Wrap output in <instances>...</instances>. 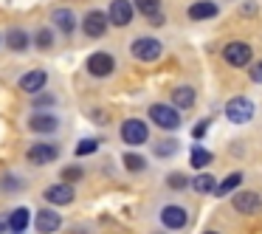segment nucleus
<instances>
[{
  "instance_id": "obj_34",
  "label": "nucleus",
  "mask_w": 262,
  "mask_h": 234,
  "mask_svg": "<svg viewBox=\"0 0 262 234\" xmlns=\"http://www.w3.org/2000/svg\"><path fill=\"white\" fill-rule=\"evenodd\" d=\"M243 14H245V17H254V14H256V3H243Z\"/></svg>"
},
{
  "instance_id": "obj_17",
  "label": "nucleus",
  "mask_w": 262,
  "mask_h": 234,
  "mask_svg": "<svg viewBox=\"0 0 262 234\" xmlns=\"http://www.w3.org/2000/svg\"><path fill=\"white\" fill-rule=\"evenodd\" d=\"M54 23L59 26L62 34H74V29H76V17H74L71 9H57V12H54Z\"/></svg>"
},
{
  "instance_id": "obj_22",
  "label": "nucleus",
  "mask_w": 262,
  "mask_h": 234,
  "mask_svg": "<svg viewBox=\"0 0 262 234\" xmlns=\"http://www.w3.org/2000/svg\"><path fill=\"white\" fill-rule=\"evenodd\" d=\"M239 183H243V175H239V172H231V175H228L220 186H214V195H231Z\"/></svg>"
},
{
  "instance_id": "obj_2",
  "label": "nucleus",
  "mask_w": 262,
  "mask_h": 234,
  "mask_svg": "<svg viewBox=\"0 0 262 234\" xmlns=\"http://www.w3.org/2000/svg\"><path fill=\"white\" fill-rule=\"evenodd\" d=\"M130 51H133V57L141 59V62H155L164 48H161V42L155 40V37H138V40L130 46Z\"/></svg>"
},
{
  "instance_id": "obj_18",
  "label": "nucleus",
  "mask_w": 262,
  "mask_h": 234,
  "mask_svg": "<svg viewBox=\"0 0 262 234\" xmlns=\"http://www.w3.org/2000/svg\"><path fill=\"white\" fill-rule=\"evenodd\" d=\"M29 42H31V37L26 34L23 29H12V31H6V46L12 48V51H26V48H29Z\"/></svg>"
},
{
  "instance_id": "obj_20",
  "label": "nucleus",
  "mask_w": 262,
  "mask_h": 234,
  "mask_svg": "<svg viewBox=\"0 0 262 234\" xmlns=\"http://www.w3.org/2000/svg\"><path fill=\"white\" fill-rule=\"evenodd\" d=\"M29 220H31V215H29V209H14L12 215H9V220H6V226L12 228V231H23L26 226H29Z\"/></svg>"
},
{
  "instance_id": "obj_12",
  "label": "nucleus",
  "mask_w": 262,
  "mask_h": 234,
  "mask_svg": "<svg viewBox=\"0 0 262 234\" xmlns=\"http://www.w3.org/2000/svg\"><path fill=\"white\" fill-rule=\"evenodd\" d=\"M82 29H85L88 37H102L104 31H107V14L104 12H88Z\"/></svg>"
},
{
  "instance_id": "obj_7",
  "label": "nucleus",
  "mask_w": 262,
  "mask_h": 234,
  "mask_svg": "<svg viewBox=\"0 0 262 234\" xmlns=\"http://www.w3.org/2000/svg\"><path fill=\"white\" fill-rule=\"evenodd\" d=\"M130 20H133V3L130 0H113L110 3V12H107V23H113V26H130Z\"/></svg>"
},
{
  "instance_id": "obj_13",
  "label": "nucleus",
  "mask_w": 262,
  "mask_h": 234,
  "mask_svg": "<svg viewBox=\"0 0 262 234\" xmlns=\"http://www.w3.org/2000/svg\"><path fill=\"white\" fill-rule=\"evenodd\" d=\"M161 220H164V226H169V228H183L189 223V215H186V209H181V206H164V209H161Z\"/></svg>"
},
{
  "instance_id": "obj_8",
  "label": "nucleus",
  "mask_w": 262,
  "mask_h": 234,
  "mask_svg": "<svg viewBox=\"0 0 262 234\" xmlns=\"http://www.w3.org/2000/svg\"><path fill=\"white\" fill-rule=\"evenodd\" d=\"M42 198H46L48 203L68 206V203H74V186H71V183H51Z\"/></svg>"
},
{
  "instance_id": "obj_23",
  "label": "nucleus",
  "mask_w": 262,
  "mask_h": 234,
  "mask_svg": "<svg viewBox=\"0 0 262 234\" xmlns=\"http://www.w3.org/2000/svg\"><path fill=\"white\" fill-rule=\"evenodd\" d=\"M136 9L141 14H147V17H152L155 23L161 20V17H155V14H158V9H161V0H136Z\"/></svg>"
},
{
  "instance_id": "obj_37",
  "label": "nucleus",
  "mask_w": 262,
  "mask_h": 234,
  "mask_svg": "<svg viewBox=\"0 0 262 234\" xmlns=\"http://www.w3.org/2000/svg\"><path fill=\"white\" fill-rule=\"evenodd\" d=\"M14 234H23V231H14Z\"/></svg>"
},
{
  "instance_id": "obj_27",
  "label": "nucleus",
  "mask_w": 262,
  "mask_h": 234,
  "mask_svg": "<svg viewBox=\"0 0 262 234\" xmlns=\"http://www.w3.org/2000/svg\"><path fill=\"white\" fill-rule=\"evenodd\" d=\"M34 42H37V48H51V31L48 29H42V31H37L34 34Z\"/></svg>"
},
{
  "instance_id": "obj_32",
  "label": "nucleus",
  "mask_w": 262,
  "mask_h": 234,
  "mask_svg": "<svg viewBox=\"0 0 262 234\" xmlns=\"http://www.w3.org/2000/svg\"><path fill=\"white\" fill-rule=\"evenodd\" d=\"M251 82H256V85H262V59L254 65V68H251Z\"/></svg>"
},
{
  "instance_id": "obj_33",
  "label": "nucleus",
  "mask_w": 262,
  "mask_h": 234,
  "mask_svg": "<svg viewBox=\"0 0 262 234\" xmlns=\"http://www.w3.org/2000/svg\"><path fill=\"white\" fill-rule=\"evenodd\" d=\"M48 104H54V96H48V93H46V96H37L34 99V108H48Z\"/></svg>"
},
{
  "instance_id": "obj_28",
  "label": "nucleus",
  "mask_w": 262,
  "mask_h": 234,
  "mask_svg": "<svg viewBox=\"0 0 262 234\" xmlns=\"http://www.w3.org/2000/svg\"><path fill=\"white\" fill-rule=\"evenodd\" d=\"M175 150H178V144L175 141H161L158 147H155V155H161V158H164V155H175Z\"/></svg>"
},
{
  "instance_id": "obj_3",
  "label": "nucleus",
  "mask_w": 262,
  "mask_h": 234,
  "mask_svg": "<svg viewBox=\"0 0 262 234\" xmlns=\"http://www.w3.org/2000/svg\"><path fill=\"white\" fill-rule=\"evenodd\" d=\"M149 119H152L161 130H175V127H181V116H178V110L172 108V104H152V108H149Z\"/></svg>"
},
{
  "instance_id": "obj_14",
  "label": "nucleus",
  "mask_w": 262,
  "mask_h": 234,
  "mask_svg": "<svg viewBox=\"0 0 262 234\" xmlns=\"http://www.w3.org/2000/svg\"><path fill=\"white\" fill-rule=\"evenodd\" d=\"M46 82H48L46 71H29V74L20 76V88H23L26 93H40L42 88H46Z\"/></svg>"
},
{
  "instance_id": "obj_5",
  "label": "nucleus",
  "mask_w": 262,
  "mask_h": 234,
  "mask_svg": "<svg viewBox=\"0 0 262 234\" xmlns=\"http://www.w3.org/2000/svg\"><path fill=\"white\" fill-rule=\"evenodd\" d=\"M121 138H124L127 144H133V147H138V144H144L149 138V127L144 124L141 119H127L124 124H121Z\"/></svg>"
},
{
  "instance_id": "obj_10",
  "label": "nucleus",
  "mask_w": 262,
  "mask_h": 234,
  "mask_svg": "<svg viewBox=\"0 0 262 234\" xmlns=\"http://www.w3.org/2000/svg\"><path fill=\"white\" fill-rule=\"evenodd\" d=\"M34 226H37L40 234H54V231H59V226H62V217H59L57 211H51V209H42V211H37Z\"/></svg>"
},
{
  "instance_id": "obj_35",
  "label": "nucleus",
  "mask_w": 262,
  "mask_h": 234,
  "mask_svg": "<svg viewBox=\"0 0 262 234\" xmlns=\"http://www.w3.org/2000/svg\"><path fill=\"white\" fill-rule=\"evenodd\" d=\"M0 228H6V220H0Z\"/></svg>"
},
{
  "instance_id": "obj_11",
  "label": "nucleus",
  "mask_w": 262,
  "mask_h": 234,
  "mask_svg": "<svg viewBox=\"0 0 262 234\" xmlns=\"http://www.w3.org/2000/svg\"><path fill=\"white\" fill-rule=\"evenodd\" d=\"M57 155H59V147H54V144H34V147H29V161L37 166L57 161Z\"/></svg>"
},
{
  "instance_id": "obj_36",
  "label": "nucleus",
  "mask_w": 262,
  "mask_h": 234,
  "mask_svg": "<svg viewBox=\"0 0 262 234\" xmlns=\"http://www.w3.org/2000/svg\"><path fill=\"white\" fill-rule=\"evenodd\" d=\"M206 234H217V231H206Z\"/></svg>"
},
{
  "instance_id": "obj_31",
  "label": "nucleus",
  "mask_w": 262,
  "mask_h": 234,
  "mask_svg": "<svg viewBox=\"0 0 262 234\" xmlns=\"http://www.w3.org/2000/svg\"><path fill=\"white\" fill-rule=\"evenodd\" d=\"M166 183H169L172 189H183L189 181H186V175H169V181H166Z\"/></svg>"
},
{
  "instance_id": "obj_16",
  "label": "nucleus",
  "mask_w": 262,
  "mask_h": 234,
  "mask_svg": "<svg viewBox=\"0 0 262 234\" xmlns=\"http://www.w3.org/2000/svg\"><path fill=\"white\" fill-rule=\"evenodd\" d=\"M172 108H181V110H192L194 108V91L192 88H175L172 91Z\"/></svg>"
},
{
  "instance_id": "obj_9",
  "label": "nucleus",
  "mask_w": 262,
  "mask_h": 234,
  "mask_svg": "<svg viewBox=\"0 0 262 234\" xmlns=\"http://www.w3.org/2000/svg\"><path fill=\"white\" fill-rule=\"evenodd\" d=\"M231 203L237 211H243V215H254L256 209H262V198L256 192H231Z\"/></svg>"
},
{
  "instance_id": "obj_15",
  "label": "nucleus",
  "mask_w": 262,
  "mask_h": 234,
  "mask_svg": "<svg viewBox=\"0 0 262 234\" xmlns=\"http://www.w3.org/2000/svg\"><path fill=\"white\" fill-rule=\"evenodd\" d=\"M214 14H217V3H211V0H198V3L189 6V17L192 20H211Z\"/></svg>"
},
{
  "instance_id": "obj_24",
  "label": "nucleus",
  "mask_w": 262,
  "mask_h": 234,
  "mask_svg": "<svg viewBox=\"0 0 262 234\" xmlns=\"http://www.w3.org/2000/svg\"><path fill=\"white\" fill-rule=\"evenodd\" d=\"M209 161H211V153L206 147H192V166H194V169L209 166Z\"/></svg>"
},
{
  "instance_id": "obj_26",
  "label": "nucleus",
  "mask_w": 262,
  "mask_h": 234,
  "mask_svg": "<svg viewBox=\"0 0 262 234\" xmlns=\"http://www.w3.org/2000/svg\"><path fill=\"white\" fill-rule=\"evenodd\" d=\"M93 150H99V141H96V138H82V141L76 144V155H91Z\"/></svg>"
},
{
  "instance_id": "obj_19",
  "label": "nucleus",
  "mask_w": 262,
  "mask_h": 234,
  "mask_svg": "<svg viewBox=\"0 0 262 234\" xmlns=\"http://www.w3.org/2000/svg\"><path fill=\"white\" fill-rule=\"evenodd\" d=\"M29 130H34V133H54L57 130V119L54 116H31L29 119Z\"/></svg>"
},
{
  "instance_id": "obj_4",
  "label": "nucleus",
  "mask_w": 262,
  "mask_h": 234,
  "mask_svg": "<svg viewBox=\"0 0 262 234\" xmlns=\"http://www.w3.org/2000/svg\"><path fill=\"white\" fill-rule=\"evenodd\" d=\"M251 46H245V42H228L226 48H223V59H226L231 68H245V65L251 62Z\"/></svg>"
},
{
  "instance_id": "obj_25",
  "label": "nucleus",
  "mask_w": 262,
  "mask_h": 234,
  "mask_svg": "<svg viewBox=\"0 0 262 234\" xmlns=\"http://www.w3.org/2000/svg\"><path fill=\"white\" fill-rule=\"evenodd\" d=\"M124 166L130 172H144V169H147V161H144L141 155H136V153H127L124 155Z\"/></svg>"
},
{
  "instance_id": "obj_30",
  "label": "nucleus",
  "mask_w": 262,
  "mask_h": 234,
  "mask_svg": "<svg viewBox=\"0 0 262 234\" xmlns=\"http://www.w3.org/2000/svg\"><path fill=\"white\" fill-rule=\"evenodd\" d=\"M62 178H65V181H79V178H82V169H79V166H65V169H62Z\"/></svg>"
},
{
  "instance_id": "obj_6",
  "label": "nucleus",
  "mask_w": 262,
  "mask_h": 234,
  "mask_svg": "<svg viewBox=\"0 0 262 234\" xmlns=\"http://www.w3.org/2000/svg\"><path fill=\"white\" fill-rule=\"evenodd\" d=\"M113 68H116V59L107 51H96L88 57V74H93V76H110Z\"/></svg>"
},
{
  "instance_id": "obj_29",
  "label": "nucleus",
  "mask_w": 262,
  "mask_h": 234,
  "mask_svg": "<svg viewBox=\"0 0 262 234\" xmlns=\"http://www.w3.org/2000/svg\"><path fill=\"white\" fill-rule=\"evenodd\" d=\"M209 127H211V121H209V119H200L198 124H194L192 136H194V138H203V136H206V130H209Z\"/></svg>"
},
{
  "instance_id": "obj_21",
  "label": "nucleus",
  "mask_w": 262,
  "mask_h": 234,
  "mask_svg": "<svg viewBox=\"0 0 262 234\" xmlns=\"http://www.w3.org/2000/svg\"><path fill=\"white\" fill-rule=\"evenodd\" d=\"M192 186H194V192H200V195H211L217 183H214V178H211L209 172H200V175L192 181Z\"/></svg>"
},
{
  "instance_id": "obj_1",
  "label": "nucleus",
  "mask_w": 262,
  "mask_h": 234,
  "mask_svg": "<svg viewBox=\"0 0 262 234\" xmlns=\"http://www.w3.org/2000/svg\"><path fill=\"white\" fill-rule=\"evenodd\" d=\"M226 116H228V121H234V124H245V121H251V116H254V102L245 99V96L228 99Z\"/></svg>"
}]
</instances>
